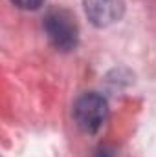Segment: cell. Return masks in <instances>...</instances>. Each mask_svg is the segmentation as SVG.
Masks as SVG:
<instances>
[{
  "mask_svg": "<svg viewBox=\"0 0 156 157\" xmlns=\"http://www.w3.org/2000/svg\"><path fill=\"white\" fill-rule=\"evenodd\" d=\"M44 31L48 40L59 51H72L79 44V26L76 17L64 7H53L44 17Z\"/></svg>",
  "mask_w": 156,
  "mask_h": 157,
  "instance_id": "6da1fadb",
  "label": "cell"
},
{
  "mask_svg": "<svg viewBox=\"0 0 156 157\" xmlns=\"http://www.w3.org/2000/svg\"><path fill=\"white\" fill-rule=\"evenodd\" d=\"M74 121L84 133H97L109 119V102L97 91H84L74 102Z\"/></svg>",
  "mask_w": 156,
  "mask_h": 157,
  "instance_id": "7a4b0ae2",
  "label": "cell"
},
{
  "mask_svg": "<svg viewBox=\"0 0 156 157\" xmlns=\"http://www.w3.org/2000/svg\"><path fill=\"white\" fill-rule=\"evenodd\" d=\"M84 15L96 28H109L125 15L123 0H83Z\"/></svg>",
  "mask_w": 156,
  "mask_h": 157,
  "instance_id": "3957f363",
  "label": "cell"
},
{
  "mask_svg": "<svg viewBox=\"0 0 156 157\" xmlns=\"http://www.w3.org/2000/svg\"><path fill=\"white\" fill-rule=\"evenodd\" d=\"M17 7L20 9H26V11H33V9H39L40 6L44 4V0H11Z\"/></svg>",
  "mask_w": 156,
  "mask_h": 157,
  "instance_id": "277c9868",
  "label": "cell"
},
{
  "mask_svg": "<svg viewBox=\"0 0 156 157\" xmlns=\"http://www.w3.org/2000/svg\"><path fill=\"white\" fill-rule=\"evenodd\" d=\"M94 157H116V152H114L110 146H101V148L96 152Z\"/></svg>",
  "mask_w": 156,
  "mask_h": 157,
  "instance_id": "5b68a950",
  "label": "cell"
}]
</instances>
